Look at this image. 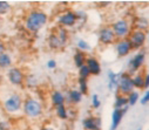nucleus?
<instances>
[{
    "mask_svg": "<svg viewBox=\"0 0 149 130\" xmlns=\"http://www.w3.org/2000/svg\"><path fill=\"white\" fill-rule=\"evenodd\" d=\"M24 100L25 97L21 95V93L13 89L8 84L0 86V103L7 116L12 118H19L22 116Z\"/></svg>",
    "mask_w": 149,
    "mask_h": 130,
    "instance_id": "nucleus-1",
    "label": "nucleus"
},
{
    "mask_svg": "<svg viewBox=\"0 0 149 130\" xmlns=\"http://www.w3.org/2000/svg\"><path fill=\"white\" fill-rule=\"evenodd\" d=\"M48 14L40 8L29 10L24 18V27L27 32L32 34H36L40 32L48 22Z\"/></svg>",
    "mask_w": 149,
    "mask_h": 130,
    "instance_id": "nucleus-2",
    "label": "nucleus"
},
{
    "mask_svg": "<svg viewBox=\"0 0 149 130\" xmlns=\"http://www.w3.org/2000/svg\"><path fill=\"white\" fill-rule=\"evenodd\" d=\"M45 114V106L42 100L35 96L27 95L24 100L22 104V116L26 117L28 121L36 122L39 121Z\"/></svg>",
    "mask_w": 149,
    "mask_h": 130,
    "instance_id": "nucleus-3",
    "label": "nucleus"
},
{
    "mask_svg": "<svg viewBox=\"0 0 149 130\" xmlns=\"http://www.w3.org/2000/svg\"><path fill=\"white\" fill-rule=\"evenodd\" d=\"M26 73L22 68L18 66H13L8 70H6V82L12 88H25V80H26Z\"/></svg>",
    "mask_w": 149,
    "mask_h": 130,
    "instance_id": "nucleus-4",
    "label": "nucleus"
},
{
    "mask_svg": "<svg viewBox=\"0 0 149 130\" xmlns=\"http://www.w3.org/2000/svg\"><path fill=\"white\" fill-rule=\"evenodd\" d=\"M110 27L113 29L118 40L128 39L132 31H133V24L127 18H120V19L114 20L110 24Z\"/></svg>",
    "mask_w": 149,
    "mask_h": 130,
    "instance_id": "nucleus-5",
    "label": "nucleus"
},
{
    "mask_svg": "<svg viewBox=\"0 0 149 130\" xmlns=\"http://www.w3.org/2000/svg\"><path fill=\"white\" fill-rule=\"evenodd\" d=\"M55 22H56V26L66 28V29L74 28L78 24V18H77L75 11H73L70 8L65 10L63 12L59 13L55 17Z\"/></svg>",
    "mask_w": 149,
    "mask_h": 130,
    "instance_id": "nucleus-6",
    "label": "nucleus"
},
{
    "mask_svg": "<svg viewBox=\"0 0 149 130\" xmlns=\"http://www.w3.org/2000/svg\"><path fill=\"white\" fill-rule=\"evenodd\" d=\"M134 89L135 88L133 83V76L127 72L119 73V84H118L116 94L128 96L132 92H134Z\"/></svg>",
    "mask_w": 149,
    "mask_h": 130,
    "instance_id": "nucleus-7",
    "label": "nucleus"
},
{
    "mask_svg": "<svg viewBox=\"0 0 149 130\" xmlns=\"http://www.w3.org/2000/svg\"><path fill=\"white\" fill-rule=\"evenodd\" d=\"M97 39H99V42L101 43L102 46H104V47L115 45V42L118 41V39H116L113 29H111L110 25H104V26H102L99 29Z\"/></svg>",
    "mask_w": 149,
    "mask_h": 130,
    "instance_id": "nucleus-8",
    "label": "nucleus"
},
{
    "mask_svg": "<svg viewBox=\"0 0 149 130\" xmlns=\"http://www.w3.org/2000/svg\"><path fill=\"white\" fill-rule=\"evenodd\" d=\"M128 39H129V41L132 43L133 51H137L139 52L141 49H144L146 42H147V39H148V33L143 32V31L133 29Z\"/></svg>",
    "mask_w": 149,
    "mask_h": 130,
    "instance_id": "nucleus-9",
    "label": "nucleus"
},
{
    "mask_svg": "<svg viewBox=\"0 0 149 130\" xmlns=\"http://www.w3.org/2000/svg\"><path fill=\"white\" fill-rule=\"evenodd\" d=\"M144 62H146V51L141 49L128 61V70H127V73H129L132 76L135 75L144 66Z\"/></svg>",
    "mask_w": 149,
    "mask_h": 130,
    "instance_id": "nucleus-10",
    "label": "nucleus"
},
{
    "mask_svg": "<svg viewBox=\"0 0 149 130\" xmlns=\"http://www.w3.org/2000/svg\"><path fill=\"white\" fill-rule=\"evenodd\" d=\"M114 49H115V53L119 58H125L133 52V47H132V43H130L129 39L118 40L114 45Z\"/></svg>",
    "mask_w": 149,
    "mask_h": 130,
    "instance_id": "nucleus-11",
    "label": "nucleus"
},
{
    "mask_svg": "<svg viewBox=\"0 0 149 130\" xmlns=\"http://www.w3.org/2000/svg\"><path fill=\"white\" fill-rule=\"evenodd\" d=\"M101 127H102V122H101V117L99 116L89 115L82 120L84 130H101Z\"/></svg>",
    "mask_w": 149,
    "mask_h": 130,
    "instance_id": "nucleus-12",
    "label": "nucleus"
},
{
    "mask_svg": "<svg viewBox=\"0 0 149 130\" xmlns=\"http://www.w3.org/2000/svg\"><path fill=\"white\" fill-rule=\"evenodd\" d=\"M47 47L51 51H55V52L56 51H63L66 48V46L62 43V41L60 40V38L58 36V34L54 31H52L47 38Z\"/></svg>",
    "mask_w": 149,
    "mask_h": 130,
    "instance_id": "nucleus-13",
    "label": "nucleus"
},
{
    "mask_svg": "<svg viewBox=\"0 0 149 130\" xmlns=\"http://www.w3.org/2000/svg\"><path fill=\"white\" fill-rule=\"evenodd\" d=\"M65 96H66V102H68L72 106H77V104L81 103L82 102V97H84V95L81 94V92L78 88L68 89L66 92Z\"/></svg>",
    "mask_w": 149,
    "mask_h": 130,
    "instance_id": "nucleus-14",
    "label": "nucleus"
},
{
    "mask_svg": "<svg viewBox=\"0 0 149 130\" xmlns=\"http://www.w3.org/2000/svg\"><path fill=\"white\" fill-rule=\"evenodd\" d=\"M128 107H125L122 109H114L113 110V113H111V124H110L109 130H116L118 129V127L120 125L125 114L128 111Z\"/></svg>",
    "mask_w": 149,
    "mask_h": 130,
    "instance_id": "nucleus-15",
    "label": "nucleus"
},
{
    "mask_svg": "<svg viewBox=\"0 0 149 130\" xmlns=\"http://www.w3.org/2000/svg\"><path fill=\"white\" fill-rule=\"evenodd\" d=\"M86 65H87V67L89 68V70H91V74H92V75L97 76V75H100V74H101L102 68H101V63H100V61H99V59H97V58L92 56V55H91V56H87Z\"/></svg>",
    "mask_w": 149,
    "mask_h": 130,
    "instance_id": "nucleus-16",
    "label": "nucleus"
},
{
    "mask_svg": "<svg viewBox=\"0 0 149 130\" xmlns=\"http://www.w3.org/2000/svg\"><path fill=\"white\" fill-rule=\"evenodd\" d=\"M49 101H51V104L55 108L58 106H61V104H66V96L65 94L59 90V89H54L49 94Z\"/></svg>",
    "mask_w": 149,
    "mask_h": 130,
    "instance_id": "nucleus-17",
    "label": "nucleus"
},
{
    "mask_svg": "<svg viewBox=\"0 0 149 130\" xmlns=\"http://www.w3.org/2000/svg\"><path fill=\"white\" fill-rule=\"evenodd\" d=\"M132 24H133V29L143 31V32H147L149 29V20L146 17L137 15V17L134 18V20L132 21Z\"/></svg>",
    "mask_w": 149,
    "mask_h": 130,
    "instance_id": "nucleus-18",
    "label": "nucleus"
},
{
    "mask_svg": "<svg viewBox=\"0 0 149 130\" xmlns=\"http://www.w3.org/2000/svg\"><path fill=\"white\" fill-rule=\"evenodd\" d=\"M13 66H14V59L8 52L0 55V70H8Z\"/></svg>",
    "mask_w": 149,
    "mask_h": 130,
    "instance_id": "nucleus-19",
    "label": "nucleus"
},
{
    "mask_svg": "<svg viewBox=\"0 0 149 130\" xmlns=\"http://www.w3.org/2000/svg\"><path fill=\"white\" fill-rule=\"evenodd\" d=\"M86 61H87V54L77 49L75 53L73 55V62H74V66H75L78 69H80L81 67H84L86 65Z\"/></svg>",
    "mask_w": 149,
    "mask_h": 130,
    "instance_id": "nucleus-20",
    "label": "nucleus"
},
{
    "mask_svg": "<svg viewBox=\"0 0 149 130\" xmlns=\"http://www.w3.org/2000/svg\"><path fill=\"white\" fill-rule=\"evenodd\" d=\"M39 84H40L39 79L36 77L34 74H27V75H26V80H25V89H29V90L38 89Z\"/></svg>",
    "mask_w": 149,
    "mask_h": 130,
    "instance_id": "nucleus-21",
    "label": "nucleus"
},
{
    "mask_svg": "<svg viewBox=\"0 0 149 130\" xmlns=\"http://www.w3.org/2000/svg\"><path fill=\"white\" fill-rule=\"evenodd\" d=\"M108 89L110 92L118 90V84H119V73L116 74L113 70H108Z\"/></svg>",
    "mask_w": 149,
    "mask_h": 130,
    "instance_id": "nucleus-22",
    "label": "nucleus"
},
{
    "mask_svg": "<svg viewBox=\"0 0 149 130\" xmlns=\"http://www.w3.org/2000/svg\"><path fill=\"white\" fill-rule=\"evenodd\" d=\"M54 114L56 116V118H59L60 121H67L69 120V115H68V108L66 104H61L54 108Z\"/></svg>",
    "mask_w": 149,
    "mask_h": 130,
    "instance_id": "nucleus-23",
    "label": "nucleus"
},
{
    "mask_svg": "<svg viewBox=\"0 0 149 130\" xmlns=\"http://www.w3.org/2000/svg\"><path fill=\"white\" fill-rule=\"evenodd\" d=\"M53 31L58 34V36L60 38V40L62 41L63 45H65V46H67V45H68V42H69V31H68V29H66V28L59 27V26H56Z\"/></svg>",
    "mask_w": 149,
    "mask_h": 130,
    "instance_id": "nucleus-24",
    "label": "nucleus"
},
{
    "mask_svg": "<svg viewBox=\"0 0 149 130\" xmlns=\"http://www.w3.org/2000/svg\"><path fill=\"white\" fill-rule=\"evenodd\" d=\"M133 83L135 89H144V73L139 72L133 75Z\"/></svg>",
    "mask_w": 149,
    "mask_h": 130,
    "instance_id": "nucleus-25",
    "label": "nucleus"
},
{
    "mask_svg": "<svg viewBox=\"0 0 149 130\" xmlns=\"http://www.w3.org/2000/svg\"><path fill=\"white\" fill-rule=\"evenodd\" d=\"M128 97L121 94L115 95V101H114V109H122L125 107H128Z\"/></svg>",
    "mask_w": 149,
    "mask_h": 130,
    "instance_id": "nucleus-26",
    "label": "nucleus"
},
{
    "mask_svg": "<svg viewBox=\"0 0 149 130\" xmlns=\"http://www.w3.org/2000/svg\"><path fill=\"white\" fill-rule=\"evenodd\" d=\"M75 45H77V49L86 53V52H91L92 51V46H91V43L84 39H78L77 42H75Z\"/></svg>",
    "mask_w": 149,
    "mask_h": 130,
    "instance_id": "nucleus-27",
    "label": "nucleus"
},
{
    "mask_svg": "<svg viewBox=\"0 0 149 130\" xmlns=\"http://www.w3.org/2000/svg\"><path fill=\"white\" fill-rule=\"evenodd\" d=\"M78 89L81 92L82 95L88 94V80L87 79H82V77L78 79Z\"/></svg>",
    "mask_w": 149,
    "mask_h": 130,
    "instance_id": "nucleus-28",
    "label": "nucleus"
},
{
    "mask_svg": "<svg viewBox=\"0 0 149 130\" xmlns=\"http://www.w3.org/2000/svg\"><path fill=\"white\" fill-rule=\"evenodd\" d=\"M12 11V6L6 0H0V17L6 15Z\"/></svg>",
    "mask_w": 149,
    "mask_h": 130,
    "instance_id": "nucleus-29",
    "label": "nucleus"
},
{
    "mask_svg": "<svg viewBox=\"0 0 149 130\" xmlns=\"http://www.w3.org/2000/svg\"><path fill=\"white\" fill-rule=\"evenodd\" d=\"M127 97H128V103H129V106H135V104L140 101V94H139V92H136V90L132 92Z\"/></svg>",
    "mask_w": 149,
    "mask_h": 130,
    "instance_id": "nucleus-30",
    "label": "nucleus"
},
{
    "mask_svg": "<svg viewBox=\"0 0 149 130\" xmlns=\"http://www.w3.org/2000/svg\"><path fill=\"white\" fill-rule=\"evenodd\" d=\"M75 14H77V18H78V22H81V24H85L88 19V15H87V12L82 11V10H77L75 11Z\"/></svg>",
    "mask_w": 149,
    "mask_h": 130,
    "instance_id": "nucleus-31",
    "label": "nucleus"
},
{
    "mask_svg": "<svg viewBox=\"0 0 149 130\" xmlns=\"http://www.w3.org/2000/svg\"><path fill=\"white\" fill-rule=\"evenodd\" d=\"M91 76H92V74H91V70L87 67V65H85L84 67H81L79 69V77H82V79H87L88 80Z\"/></svg>",
    "mask_w": 149,
    "mask_h": 130,
    "instance_id": "nucleus-32",
    "label": "nucleus"
},
{
    "mask_svg": "<svg viewBox=\"0 0 149 130\" xmlns=\"http://www.w3.org/2000/svg\"><path fill=\"white\" fill-rule=\"evenodd\" d=\"M92 107H93V109H99L101 107V101L96 94L92 95Z\"/></svg>",
    "mask_w": 149,
    "mask_h": 130,
    "instance_id": "nucleus-33",
    "label": "nucleus"
},
{
    "mask_svg": "<svg viewBox=\"0 0 149 130\" xmlns=\"http://www.w3.org/2000/svg\"><path fill=\"white\" fill-rule=\"evenodd\" d=\"M140 103H141L142 106H144V104H148V103H149V90H146V92H144L143 96L140 99Z\"/></svg>",
    "mask_w": 149,
    "mask_h": 130,
    "instance_id": "nucleus-34",
    "label": "nucleus"
},
{
    "mask_svg": "<svg viewBox=\"0 0 149 130\" xmlns=\"http://www.w3.org/2000/svg\"><path fill=\"white\" fill-rule=\"evenodd\" d=\"M11 128L8 121H0V130H11Z\"/></svg>",
    "mask_w": 149,
    "mask_h": 130,
    "instance_id": "nucleus-35",
    "label": "nucleus"
},
{
    "mask_svg": "<svg viewBox=\"0 0 149 130\" xmlns=\"http://www.w3.org/2000/svg\"><path fill=\"white\" fill-rule=\"evenodd\" d=\"M7 52V45H6V42L4 40L0 39V55L4 54Z\"/></svg>",
    "mask_w": 149,
    "mask_h": 130,
    "instance_id": "nucleus-36",
    "label": "nucleus"
},
{
    "mask_svg": "<svg viewBox=\"0 0 149 130\" xmlns=\"http://www.w3.org/2000/svg\"><path fill=\"white\" fill-rule=\"evenodd\" d=\"M47 68H48V69H55V68H56V61L53 60V59L48 60V61H47Z\"/></svg>",
    "mask_w": 149,
    "mask_h": 130,
    "instance_id": "nucleus-37",
    "label": "nucleus"
},
{
    "mask_svg": "<svg viewBox=\"0 0 149 130\" xmlns=\"http://www.w3.org/2000/svg\"><path fill=\"white\" fill-rule=\"evenodd\" d=\"M39 130H58L53 124H44Z\"/></svg>",
    "mask_w": 149,
    "mask_h": 130,
    "instance_id": "nucleus-38",
    "label": "nucleus"
},
{
    "mask_svg": "<svg viewBox=\"0 0 149 130\" xmlns=\"http://www.w3.org/2000/svg\"><path fill=\"white\" fill-rule=\"evenodd\" d=\"M149 88V73L144 74V89Z\"/></svg>",
    "mask_w": 149,
    "mask_h": 130,
    "instance_id": "nucleus-39",
    "label": "nucleus"
},
{
    "mask_svg": "<svg viewBox=\"0 0 149 130\" xmlns=\"http://www.w3.org/2000/svg\"><path fill=\"white\" fill-rule=\"evenodd\" d=\"M75 114H77V110L74 108H68V115H69V118H74L75 117Z\"/></svg>",
    "mask_w": 149,
    "mask_h": 130,
    "instance_id": "nucleus-40",
    "label": "nucleus"
},
{
    "mask_svg": "<svg viewBox=\"0 0 149 130\" xmlns=\"http://www.w3.org/2000/svg\"><path fill=\"white\" fill-rule=\"evenodd\" d=\"M136 130H142V128H141V127H139V128H137Z\"/></svg>",
    "mask_w": 149,
    "mask_h": 130,
    "instance_id": "nucleus-41",
    "label": "nucleus"
},
{
    "mask_svg": "<svg viewBox=\"0 0 149 130\" xmlns=\"http://www.w3.org/2000/svg\"><path fill=\"white\" fill-rule=\"evenodd\" d=\"M148 41H149V33H148Z\"/></svg>",
    "mask_w": 149,
    "mask_h": 130,
    "instance_id": "nucleus-42",
    "label": "nucleus"
}]
</instances>
